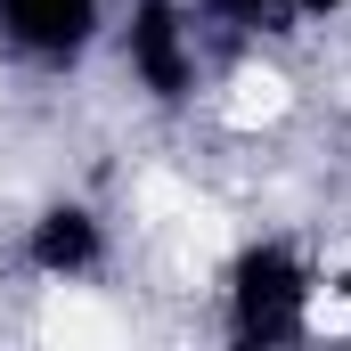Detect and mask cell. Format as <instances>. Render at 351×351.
I'll return each mask as SVG.
<instances>
[{"label":"cell","mask_w":351,"mask_h":351,"mask_svg":"<svg viewBox=\"0 0 351 351\" xmlns=\"http://www.w3.org/2000/svg\"><path fill=\"white\" fill-rule=\"evenodd\" d=\"M25 269L49 278V286H82L106 269V221L90 213L82 196H58L25 221Z\"/></svg>","instance_id":"277c9868"},{"label":"cell","mask_w":351,"mask_h":351,"mask_svg":"<svg viewBox=\"0 0 351 351\" xmlns=\"http://www.w3.org/2000/svg\"><path fill=\"white\" fill-rule=\"evenodd\" d=\"M123 66L156 106H188L204 82V16L196 0H131L123 8Z\"/></svg>","instance_id":"7a4b0ae2"},{"label":"cell","mask_w":351,"mask_h":351,"mask_svg":"<svg viewBox=\"0 0 351 351\" xmlns=\"http://www.w3.org/2000/svg\"><path fill=\"white\" fill-rule=\"evenodd\" d=\"M106 33V0H0V41L25 66H82L90 41Z\"/></svg>","instance_id":"3957f363"},{"label":"cell","mask_w":351,"mask_h":351,"mask_svg":"<svg viewBox=\"0 0 351 351\" xmlns=\"http://www.w3.org/2000/svg\"><path fill=\"white\" fill-rule=\"evenodd\" d=\"M204 33H237V41H269V33H294L319 16V0H196Z\"/></svg>","instance_id":"5b68a950"},{"label":"cell","mask_w":351,"mask_h":351,"mask_svg":"<svg viewBox=\"0 0 351 351\" xmlns=\"http://www.w3.org/2000/svg\"><path fill=\"white\" fill-rule=\"evenodd\" d=\"M335 8H343V16H351V0H319V16H335Z\"/></svg>","instance_id":"8992f818"},{"label":"cell","mask_w":351,"mask_h":351,"mask_svg":"<svg viewBox=\"0 0 351 351\" xmlns=\"http://www.w3.org/2000/svg\"><path fill=\"white\" fill-rule=\"evenodd\" d=\"M311 311H319V269L302 262L286 237H254L229 262V278H221V327H229V343H245V351L302 343Z\"/></svg>","instance_id":"6da1fadb"}]
</instances>
